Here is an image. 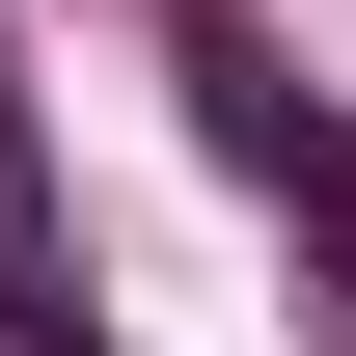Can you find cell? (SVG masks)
I'll return each instance as SVG.
<instances>
[{
  "label": "cell",
  "instance_id": "obj_1",
  "mask_svg": "<svg viewBox=\"0 0 356 356\" xmlns=\"http://www.w3.org/2000/svg\"><path fill=\"white\" fill-rule=\"evenodd\" d=\"M192 137H220L274 220H302V274L356 302V110H302V83H274V28H220V0H192Z\"/></svg>",
  "mask_w": 356,
  "mask_h": 356
},
{
  "label": "cell",
  "instance_id": "obj_2",
  "mask_svg": "<svg viewBox=\"0 0 356 356\" xmlns=\"http://www.w3.org/2000/svg\"><path fill=\"white\" fill-rule=\"evenodd\" d=\"M0 356H83V247H55L28 192H0Z\"/></svg>",
  "mask_w": 356,
  "mask_h": 356
},
{
  "label": "cell",
  "instance_id": "obj_3",
  "mask_svg": "<svg viewBox=\"0 0 356 356\" xmlns=\"http://www.w3.org/2000/svg\"><path fill=\"white\" fill-rule=\"evenodd\" d=\"M0 192H28V83H0Z\"/></svg>",
  "mask_w": 356,
  "mask_h": 356
}]
</instances>
